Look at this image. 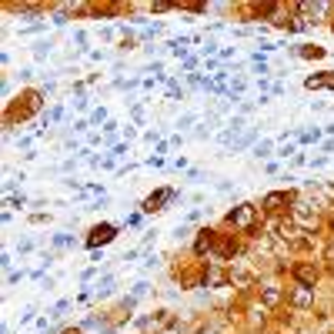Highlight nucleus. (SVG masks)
Masks as SVG:
<instances>
[{
	"label": "nucleus",
	"instance_id": "obj_5",
	"mask_svg": "<svg viewBox=\"0 0 334 334\" xmlns=\"http://www.w3.org/2000/svg\"><path fill=\"white\" fill-rule=\"evenodd\" d=\"M107 241H114V224H100V227H94V231H90V247L107 244Z\"/></svg>",
	"mask_w": 334,
	"mask_h": 334
},
{
	"label": "nucleus",
	"instance_id": "obj_7",
	"mask_svg": "<svg viewBox=\"0 0 334 334\" xmlns=\"http://www.w3.org/2000/svg\"><path fill=\"white\" fill-rule=\"evenodd\" d=\"M281 298H284V294H281V288H274V284L261 291V301H264V308H278Z\"/></svg>",
	"mask_w": 334,
	"mask_h": 334
},
{
	"label": "nucleus",
	"instance_id": "obj_8",
	"mask_svg": "<svg viewBox=\"0 0 334 334\" xmlns=\"http://www.w3.org/2000/svg\"><path fill=\"white\" fill-rule=\"evenodd\" d=\"M211 244H214V231H200V237H197V244H194V251H197V254H204V251H207Z\"/></svg>",
	"mask_w": 334,
	"mask_h": 334
},
{
	"label": "nucleus",
	"instance_id": "obj_2",
	"mask_svg": "<svg viewBox=\"0 0 334 334\" xmlns=\"http://www.w3.org/2000/svg\"><path fill=\"white\" fill-rule=\"evenodd\" d=\"M254 217H257V207H254V204H237L227 221H231L234 227H251V224H254Z\"/></svg>",
	"mask_w": 334,
	"mask_h": 334
},
{
	"label": "nucleus",
	"instance_id": "obj_12",
	"mask_svg": "<svg viewBox=\"0 0 334 334\" xmlns=\"http://www.w3.org/2000/svg\"><path fill=\"white\" fill-rule=\"evenodd\" d=\"M161 334H177V328H174V324H170V328H164V331Z\"/></svg>",
	"mask_w": 334,
	"mask_h": 334
},
{
	"label": "nucleus",
	"instance_id": "obj_3",
	"mask_svg": "<svg viewBox=\"0 0 334 334\" xmlns=\"http://www.w3.org/2000/svg\"><path fill=\"white\" fill-rule=\"evenodd\" d=\"M294 278H298L304 288H314V284H318V267L314 264H294Z\"/></svg>",
	"mask_w": 334,
	"mask_h": 334
},
{
	"label": "nucleus",
	"instance_id": "obj_4",
	"mask_svg": "<svg viewBox=\"0 0 334 334\" xmlns=\"http://www.w3.org/2000/svg\"><path fill=\"white\" fill-rule=\"evenodd\" d=\"M291 304L301 308V311H304V308H311V304H314V288H304V284L294 288V291H291Z\"/></svg>",
	"mask_w": 334,
	"mask_h": 334
},
{
	"label": "nucleus",
	"instance_id": "obj_6",
	"mask_svg": "<svg viewBox=\"0 0 334 334\" xmlns=\"http://www.w3.org/2000/svg\"><path fill=\"white\" fill-rule=\"evenodd\" d=\"M288 200H291V194H281V190H274V194H267V197H264V207H267V211H281Z\"/></svg>",
	"mask_w": 334,
	"mask_h": 334
},
{
	"label": "nucleus",
	"instance_id": "obj_10",
	"mask_svg": "<svg viewBox=\"0 0 334 334\" xmlns=\"http://www.w3.org/2000/svg\"><path fill=\"white\" fill-rule=\"evenodd\" d=\"M304 57H321V47H304Z\"/></svg>",
	"mask_w": 334,
	"mask_h": 334
},
{
	"label": "nucleus",
	"instance_id": "obj_14",
	"mask_svg": "<svg viewBox=\"0 0 334 334\" xmlns=\"http://www.w3.org/2000/svg\"><path fill=\"white\" fill-rule=\"evenodd\" d=\"M64 334H80V331H64Z\"/></svg>",
	"mask_w": 334,
	"mask_h": 334
},
{
	"label": "nucleus",
	"instance_id": "obj_11",
	"mask_svg": "<svg viewBox=\"0 0 334 334\" xmlns=\"http://www.w3.org/2000/svg\"><path fill=\"white\" fill-rule=\"evenodd\" d=\"M324 261H331V264H334V241L328 244V251H324Z\"/></svg>",
	"mask_w": 334,
	"mask_h": 334
},
{
	"label": "nucleus",
	"instance_id": "obj_9",
	"mask_svg": "<svg viewBox=\"0 0 334 334\" xmlns=\"http://www.w3.org/2000/svg\"><path fill=\"white\" fill-rule=\"evenodd\" d=\"M167 197H170V190H161V194H154V197H147V204H144V207H147V211H154L157 204H164Z\"/></svg>",
	"mask_w": 334,
	"mask_h": 334
},
{
	"label": "nucleus",
	"instance_id": "obj_13",
	"mask_svg": "<svg viewBox=\"0 0 334 334\" xmlns=\"http://www.w3.org/2000/svg\"><path fill=\"white\" fill-rule=\"evenodd\" d=\"M200 334H217V331H214V328H211V331H200Z\"/></svg>",
	"mask_w": 334,
	"mask_h": 334
},
{
	"label": "nucleus",
	"instance_id": "obj_1",
	"mask_svg": "<svg viewBox=\"0 0 334 334\" xmlns=\"http://www.w3.org/2000/svg\"><path fill=\"white\" fill-rule=\"evenodd\" d=\"M291 217H294V224H301L304 231H314V227H318V211H314L311 204H294Z\"/></svg>",
	"mask_w": 334,
	"mask_h": 334
}]
</instances>
